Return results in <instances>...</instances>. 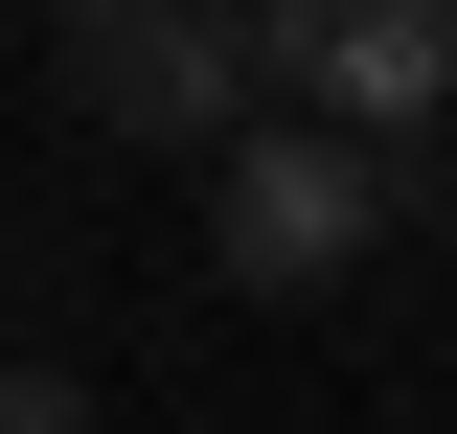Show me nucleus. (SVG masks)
I'll list each match as a JSON object with an SVG mask.
<instances>
[{"instance_id":"f257e3e1","label":"nucleus","mask_w":457,"mask_h":434,"mask_svg":"<svg viewBox=\"0 0 457 434\" xmlns=\"http://www.w3.org/2000/svg\"><path fill=\"white\" fill-rule=\"evenodd\" d=\"M46 92L92 114V138L228 161V138L297 114V23H228V0H69V23H46Z\"/></svg>"},{"instance_id":"f03ea898","label":"nucleus","mask_w":457,"mask_h":434,"mask_svg":"<svg viewBox=\"0 0 457 434\" xmlns=\"http://www.w3.org/2000/svg\"><path fill=\"white\" fill-rule=\"evenodd\" d=\"M411 206V161H366L343 114H275V138H228L206 161V274L228 297H320V274H366Z\"/></svg>"},{"instance_id":"7ed1b4c3","label":"nucleus","mask_w":457,"mask_h":434,"mask_svg":"<svg viewBox=\"0 0 457 434\" xmlns=\"http://www.w3.org/2000/svg\"><path fill=\"white\" fill-rule=\"evenodd\" d=\"M275 23H297V92H320L366 161H411L457 114V0H275Z\"/></svg>"},{"instance_id":"20e7f679","label":"nucleus","mask_w":457,"mask_h":434,"mask_svg":"<svg viewBox=\"0 0 457 434\" xmlns=\"http://www.w3.org/2000/svg\"><path fill=\"white\" fill-rule=\"evenodd\" d=\"M0 434H114V412H92L69 366H0Z\"/></svg>"}]
</instances>
